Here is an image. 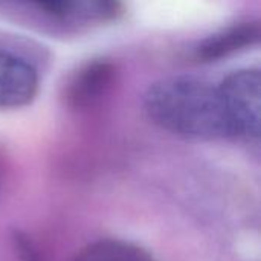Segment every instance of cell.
I'll return each instance as SVG.
<instances>
[{
    "label": "cell",
    "mask_w": 261,
    "mask_h": 261,
    "mask_svg": "<svg viewBox=\"0 0 261 261\" xmlns=\"http://www.w3.org/2000/svg\"><path fill=\"white\" fill-rule=\"evenodd\" d=\"M148 116L167 132L193 139L232 138L217 87L191 76H171L145 93Z\"/></svg>",
    "instance_id": "cell-1"
},
{
    "label": "cell",
    "mask_w": 261,
    "mask_h": 261,
    "mask_svg": "<svg viewBox=\"0 0 261 261\" xmlns=\"http://www.w3.org/2000/svg\"><path fill=\"white\" fill-rule=\"evenodd\" d=\"M217 89L232 138H257L261 121L260 72L254 69L234 72Z\"/></svg>",
    "instance_id": "cell-2"
},
{
    "label": "cell",
    "mask_w": 261,
    "mask_h": 261,
    "mask_svg": "<svg viewBox=\"0 0 261 261\" xmlns=\"http://www.w3.org/2000/svg\"><path fill=\"white\" fill-rule=\"evenodd\" d=\"M38 90V76L24 60L0 52V107L15 109L29 104Z\"/></svg>",
    "instance_id": "cell-3"
},
{
    "label": "cell",
    "mask_w": 261,
    "mask_h": 261,
    "mask_svg": "<svg viewBox=\"0 0 261 261\" xmlns=\"http://www.w3.org/2000/svg\"><path fill=\"white\" fill-rule=\"evenodd\" d=\"M260 40L258 23H242L206 38L197 49L202 60H220L243 47L252 46Z\"/></svg>",
    "instance_id": "cell-4"
},
{
    "label": "cell",
    "mask_w": 261,
    "mask_h": 261,
    "mask_svg": "<svg viewBox=\"0 0 261 261\" xmlns=\"http://www.w3.org/2000/svg\"><path fill=\"white\" fill-rule=\"evenodd\" d=\"M113 76L112 66L104 61H95L83 67L69 86L67 98L75 106H86L96 99L109 87Z\"/></svg>",
    "instance_id": "cell-5"
},
{
    "label": "cell",
    "mask_w": 261,
    "mask_h": 261,
    "mask_svg": "<svg viewBox=\"0 0 261 261\" xmlns=\"http://www.w3.org/2000/svg\"><path fill=\"white\" fill-rule=\"evenodd\" d=\"M73 261H153V258L132 243L101 240L84 248Z\"/></svg>",
    "instance_id": "cell-6"
},
{
    "label": "cell",
    "mask_w": 261,
    "mask_h": 261,
    "mask_svg": "<svg viewBox=\"0 0 261 261\" xmlns=\"http://www.w3.org/2000/svg\"><path fill=\"white\" fill-rule=\"evenodd\" d=\"M31 2L34 6H37L40 11L55 15V17H64L66 14H69L76 0H28Z\"/></svg>",
    "instance_id": "cell-7"
}]
</instances>
